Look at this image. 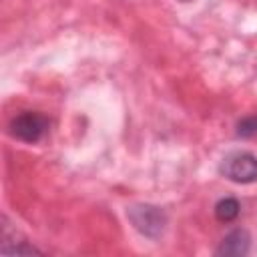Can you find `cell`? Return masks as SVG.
Instances as JSON below:
<instances>
[{
  "label": "cell",
  "mask_w": 257,
  "mask_h": 257,
  "mask_svg": "<svg viewBox=\"0 0 257 257\" xmlns=\"http://www.w3.org/2000/svg\"><path fill=\"white\" fill-rule=\"evenodd\" d=\"M237 135L239 137H253L257 135V116H245L237 124Z\"/></svg>",
  "instance_id": "cell-7"
},
{
  "label": "cell",
  "mask_w": 257,
  "mask_h": 257,
  "mask_svg": "<svg viewBox=\"0 0 257 257\" xmlns=\"http://www.w3.org/2000/svg\"><path fill=\"white\" fill-rule=\"evenodd\" d=\"M219 171L223 177H227L233 183H239V185L255 183L257 181V157L247 151L231 153L221 161Z\"/></svg>",
  "instance_id": "cell-1"
},
{
  "label": "cell",
  "mask_w": 257,
  "mask_h": 257,
  "mask_svg": "<svg viewBox=\"0 0 257 257\" xmlns=\"http://www.w3.org/2000/svg\"><path fill=\"white\" fill-rule=\"evenodd\" d=\"M16 237H18V231L6 221V217H2V243L14 241V245H12L6 253H40L34 245H28L26 239H18V241H16Z\"/></svg>",
  "instance_id": "cell-5"
},
{
  "label": "cell",
  "mask_w": 257,
  "mask_h": 257,
  "mask_svg": "<svg viewBox=\"0 0 257 257\" xmlns=\"http://www.w3.org/2000/svg\"><path fill=\"white\" fill-rule=\"evenodd\" d=\"M239 211H241V205L235 197H223L215 203V217L221 223H229V221L237 219Z\"/></svg>",
  "instance_id": "cell-6"
},
{
  "label": "cell",
  "mask_w": 257,
  "mask_h": 257,
  "mask_svg": "<svg viewBox=\"0 0 257 257\" xmlns=\"http://www.w3.org/2000/svg\"><path fill=\"white\" fill-rule=\"evenodd\" d=\"M128 219L133 227L145 237H159L165 231L167 215L155 205H135L128 209Z\"/></svg>",
  "instance_id": "cell-3"
},
{
  "label": "cell",
  "mask_w": 257,
  "mask_h": 257,
  "mask_svg": "<svg viewBox=\"0 0 257 257\" xmlns=\"http://www.w3.org/2000/svg\"><path fill=\"white\" fill-rule=\"evenodd\" d=\"M251 247V237L245 229H235L223 237V241L217 247V255H229V257H241L247 255Z\"/></svg>",
  "instance_id": "cell-4"
},
{
  "label": "cell",
  "mask_w": 257,
  "mask_h": 257,
  "mask_svg": "<svg viewBox=\"0 0 257 257\" xmlns=\"http://www.w3.org/2000/svg\"><path fill=\"white\" fill-rule=\"evenodd\" d=\"M8 131L12 137H16L18 141H24V143H38L46 131H48V120L44 114L40 112H32V110H24L20 114H16L10 124H8Z\"/></svg>",
  "instance_id": "cell-2"
},
{
  "label": "cell",
  "mask_w": 257,
  "mask_h": 257,
  "mask_svg": "<svg viewBox=\"0 0 257 257\" xmlns=\"http://www.w3.org/2000/svg\"><path fill=\"white\" fill-rule=\"evenodd\" d=\"M181 2H189V0H181Z\"/></svg>",
  "instance_id": "cell-8"
}]
</instances>
